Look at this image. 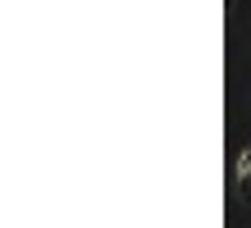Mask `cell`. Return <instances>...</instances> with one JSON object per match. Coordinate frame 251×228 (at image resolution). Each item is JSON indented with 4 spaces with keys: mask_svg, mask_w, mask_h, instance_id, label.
I'll return each mask as SVG.
<instances>
[{
    "mask_svg": "<svg viewBox=\"0 0 251 228\" xmlns=\"http://www.w3.org/2000/svg\"><path fill=\"white\" fill-rule=\"evenodd\" d=\"M238 192L251 196V142L238 151Z\"/></svg>",
    "mask_w": 251,
    "mask_h": 228,
    "instance_id": "cell-1",
    "label": "cell"
}]
</instances>
